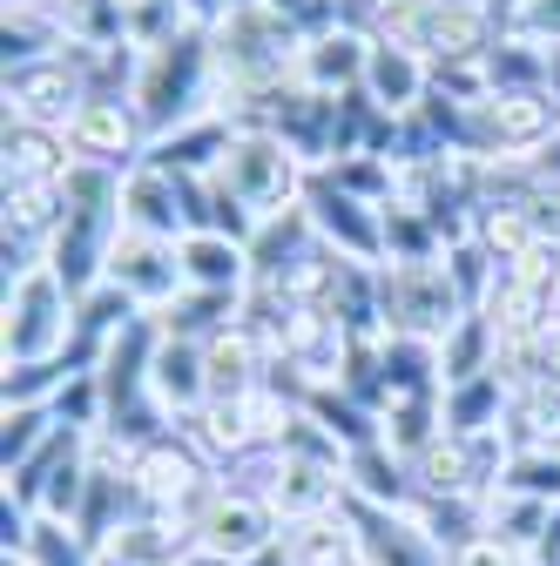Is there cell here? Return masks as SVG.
<instances>
[{
    "instance_id": "obj_1",
    "label": "cell",
    "mask_w": 560,
    "mask_h": 566,
    "mask_svg": "<svg viewBox=\"0 0 560 566\" xmlns=\"http://www.w3.org/2000/svg\"><path fill=\"white\" fill-rule=\"evenodd\" d=\"M128 108L143 115L149 128V149L163 135L203 122L224 108V88H217V48H209V28H189V34H169L156 48H135V82H128Z\"/></svg>"
},
{
    "instance_id": "obj_2",
    "label": "cell",
    "mask_w": 560,
    "mask_h": 566,
    "mask_svg": "<svg viewBox=\"0 0 560 566\" xmlns=\"http://www.w3.org/2000/svg\"><path fill=\"white\" fill-rule=\"evenodd\" d=\"M115 237H122V169L75 163V176L61 182V230H54L41 263L75 297H89V291H102V276H108Z\"/></svg>"
},
{
    "instance_id": "obj_3",
    "label": "cell",
    "mask_w": 560,
    "mask_h": 566,
    "mask_svg": "<svg viewBox=\"0 0 560 566\" xmlns=\"http://www.w3.org/2000/svg\"><path fill=\"white\" fill-rule=\"evenodd\" d=\"M156 337H163L156 317H135L122 337H108V350L95 358V378H102V439H115L122 452L176 432V418L156 398Z\"/></svg>"
},
{
    "instance_id": "obj_4",
    "label": "cell",
    "mask_w": 560,
    "mask_h": 566,
    "mask_svg": "<svg viewBox=\"0 0 560 566\" xmlns=\"http://www.w3.org/2000/svg\"><path fill=\"white\" fill-rule=\"evenodd\" d=\"M75 337H82V297L48 263L14 270L8 297H0V358L8 365H54V358H75Z\"/></svg>"
},
{
    "instance_id": "obj_5",
    "label": "cell",
    "mask_w": 560,
    "mask_h": 566,
    "mask_svg": "<svg viewBox=\"0 0 560 566\" xmlns=\"http://www.w3.org/2000/svg\"><path fill=\"white\" fill-rule=\"evenodd\" d=\"M466 317L459 283L439 263H378V331L405 344H439Z\"/></svg>"
},
{
    "instance_id": "obj_6",
    "label": "cell",
    "mask_w": 560,
    "mask_h": 566,
    "mask_svg": "<svg viewBox=\"0 0 560 566\" xmlns=\"http://www.w3.org/2000/svg\"><path fill=\"white\" fill-rule=\"evenodd\" d=\"M217 182L250 209L257 223H270V217H284V209L304 202L311 169L284 149V135H270V128H237L230 149H224V163H217Z\"/></svg>"
},
{
    "instance_id": "obj_7",
    "label": "cell",
    "mask_w": 560,
    "mask_h": 566,
    "mask_svg": "<svg viewBox=\"0 0 560 566\" xmlns=\"http://www.w3.org/2000/svg\"><path fill=\"white\" fill-rule=\"evenodd\" d=\"M89 472H95V432H75V424H54V439L8 472V492L34 513V520H68L75 526L82 513V492H89Z\"/></svg>"
},
{
    "instance_id": "obj_8",
    "label": "cell",
    "mask_w": 560,
    "mask_h": 566,
    "mask_svg": "<svg viewBox=\"0 0 560 566\" xmlns=\"http://www.w3.org/2000/svg\"><path fill=\"white\" fill-rule=\"evenodd\" d=\"M304 217H311V230H318V243L331 256L365 263V270L385 263V209L365 202V196H352V189H338L324 169L304 182Z\"/></svg>"
},
{
    "instance_id": "obj_9",
    "label": "cell",
    "mask_w": 560,
    "mask_h": 566,
    "mask_svg": "<svg viewBox=\"0 0 560 566\" xmlns=\"http://www.w3.org/2000/svg\"><path fill=\"white\" fill-rule=\"evenodd\" d=\"M89 67L82 54H41V61H21L8 67V122H34V128H61L89 108Z\"/></svg>"
},
{
    "instance_id": "obj_10",
    "label": "cell",
    "mask_w": 560,
    "mask_h": 566,
    "mask_svg": "<svg viewBox=\"0 0 560 566\" xmlns=\"http://www.w3.org/2000/svg\"><path fill=\"white\" fill-rule=\"evenodd\" d=\"M102 283H115V291H122L135 311H143V317H163V311L189 291V276H183V243L143 237V230H122Z\"/></svg>"
},
{
    "instance_id": "obj_11",
    "label": "cell",
    "mask_w": 560,
    "mask_h": 566,
    "mask_svg": "<svg viewBox=\"0 0 560 566\" xmlns=\"http://www.w3.org/2000/svg\"><path fill=\"white\" fill-rule=\"evenodd\" d=\"M277 539H284V520H277V506L263 500V492L237 485V479H224V492H217V500H209V513L196 520V546L217 553V559H230V566L257 559V553L277 546Z\"/></svg>"
},
{
    "instance_id": "obj_12",
    "label": "cell",
    "mask_w": 560,
    "mask_h": 566,
    "mask_svg": "<svg viewBox=\"0 0 560 566\" xmlns=\"http://www.w3.org/2000/svg\"><path fill=\"white\" fill-rule=\"evenodd\" d=\"M68 149H75V163H102V169H135L149 156V128L143 115H135L122 95H95L75 122H68Z\"/></svg>"
},
{
    "instance_id": "obj_13",
    "label": "cell",
    "mask_w": 560,
    "mask_h": 566,
    "mask_svg": "<svg viewBox=\"0 0 560 566\" xmlns=\"http://www.w3.org/2000/svg\"><path fill=\"white\" fill-rule=\"evenodd\" d=\"M365 67H372V34L352 28V21H338V28H324V34L304 41V54H298V88L344 102V95H365Z\"/></svg>"
},
{
    "instance_id": "obj_14",
    "label": "cell",
    "mask_w": 560,
    "mask_h": 566,
    "mask_svg": "<svg viewBox=\"0 0 560 566\" xmlns=\"http://www.w3.org/2000/svg\"><path fill=\"white\" fill-rule=\"evenodd\" d=\"M122 230H143V237H169L183 243L189 237V196H183V176L156 169V163H135L122 176Z\"/></svg>"
},
{
    "instance_id": "obj_15",
    "label": "cell",
    "mask_w": 560,
    "mask_h": 566,
    "mask_svg": "<svg viewBox=\"0 0 560 566\" xmlns=\"http://www.w3.org/2000/svg\"><path fill=\"white\" fill-rule=\"evenodd\" d=\"M344 506H352V520H359L365 566H453V553L412 513H385V506H359V500H344Z\"/></svg>"
},
{
    "instance_id": "obj_16",
    "label": "cell",
    "mask_w": 560,
    "mask_h": 566,
    "mask_svg": "<svg viewBox=\"0 0 560 566\" xmlns=\"http://www.w3.org/2000/svg\"><path fill=\"white\" fill-rule=\"evenodd\" d=\"M433 95V61L426 54H412L398 41H378L372 34V67H365V102L392 122H405L412 108H426Z\"/></svg>"
},
{
    "instance_id": "obj_17",
    "label": "cell",
    "mask_w": 560,
    "mask_h": 566,
    "mask_svg": "<svg viewBox=\"0 0 560 566\" xmlns=\"http://www.w3.org/2000/svg\"><path fill=\"white\" fill-rule=\"evenodd\" d=\"M102 553L122 559V566H183V559L196 553V533H189L176 513H163V506H135V513L108 533Z\"/></svg>"
},
{
    "instance_id": "obj_18",
    "label": "cell",
    "mask_w": 560,
    "mask_h": 566,
    "mask_svg": "<svg viewBox=\"0 0 560 566\" xmlns=\"http://www.w3.org/2000/svg\"><path fill=\"white\" fill-rule=\"evenodd\" d=\"M183 276L189 291H209V297H250V243L224 237V230H189L183 237Z\"/></svg>"
},
{
    "instance_id": "obj_19",
    "label": "cell",
    "mask_w": 560,
    "mask_h": 566,
    "mask_svg": "<svg viewBox=\"0 0 560 566\" xmlns=\"http://www.w3.org/2000/svg\"><path fill=\"white\" fill-rule=\"evenodd\" d=\"M8 189H61L75 176V149H68L61 128H34V122H8Z\"/></svg>"
},
{
    "instance_id": "obj_20",
    "label": "cell",
    "mask_w": 560,
    "mask_h": 566,
    "mask_svg": "<svg viewBox=\"0 0 560 566\" xmlns=\"http://www.w3.org/2000/svg\"><path fill=\"white\" fill-rule=\"evenodd\" d=\"M163 331V324H156ZM156 398H163V411L183 424V418H196L203 405H209V350L196 344V337H156Z\"/></svg>"
},
{
    "instance_id": "obj_21",
    "label": "cell",
    "mask_w": 560,
    "mask_h": 566,
    "mask_svg": "<svg viewBox=\"0 0 560 566\" xmlns=\"http://www.w3.org/2000/svg\"><path fill=\"white\" fill-rule=\"evenodd\" d=\"M284 553H291V566H365V539H359L352 506L318 513V520H291Z\"/></svg>"
},
{
    "instance_id": "obj_22",
    "label": "cell",
    "mask_w": 560,
    "mask_h": 566,
    "mask_svg": "<svg viewBox=\"0 0 560 566\" xmlns=\"http://www.w3.org/2000/svg\"><path fill=\"white\" fill-rule=\"evenodd\" d=\"M500 432L514 452H560V378H533L507 391Z\"/></svg>"
},
{
    "instance_id": "obj_23",
    "label": "cell",
    "mask_w": 560,
    "mask_h": 566,
    "mask_svg": "<svg viewBox=\"0 0 560 566\" xmlns=\"http://www.w3.org/2000/svg\"><path fill=\"white\" fill-rule=\"evenodd\" d=\"M54 14H61L68 54H115V48H135V41H128L135 0H54Z\"/></svg>"
},
{
    "instance_id": "obj_24",
    "label": "cell",
    "mask_w": 560,
    "mask_h": 566,
    "mask_svg": "<svg viewBox=\"0 0 560 566\" xmlns=\"http://www.w3.org/2000/svg\"><path fill=\"white\" fill-rule=\"evenodd\" d=\"M433 358H439V391L500 371V331H494V317H486V311H466V317L433 344Z\"/></svg>"
},
{
    "instance_id": "obj_25",
    "label": "cell",
    "mask_w": 560,
    "mask_h": 566,
    "mask_svg": "<svg viewBox=\"0 0 560 566\" xmlns=\"http://www.w3.org/2000/svg\"><path fill=\"white\" fill-rule=\"evenodd\" d=\"M230 135H237V122L217 108V115H203V122L163 135L143 163H156V169H169V176H217V163H224V149H230Z\"/></svg>"
},
{
    "instance_id": "obj_26",
    "label": "cell",
    "mask_w": 560,
    "mask_h": 566,
    "mask_svg": "<svg viewBox=\"0 0 560 566\" xmlns=\"http://www.w3.org/2000/svg\"><path fill=\"white\" fill-rule=\"evenodd\" d=\"M344 485H352L359 506H385V513L412 506V465L385 439H372V446H359L352 459H344Z\"/></svg>"
},
{
    "instance_id": "obj_27",
    "label": "cell",
    "mask_w": 560,
    "mask_h": 566,
    "mask_svg": "<svg viewBox=\"0 0 560 566\" xmlns=\"http://www.w3.org/2000/svg\"><path fill=\"white\" fill-rule=\"evenodd\" d=\"M507 378L500 371H486V378H466L453 391H439V432L446 439H479V432H500V418H507Z\"/></svg>"
},
{
    "instance_id": "obj_28",
    "label": "cell",
    "mask_w": 560,
    "mask_h": 566,
    "mask_svg": "<svg viewBox=\"0 0 560 566\" xmlns=\"http://www.w3.org/2000/svg\"><path fill=\"white\" fill-rule=\"evenodd\" d=\"M486 82L494 95H527V88H547V48L527 41V34H500L494 54H486Z\"/></svg>"
},
{
    "instance_id": "obj_29",
    "label": "cell",
    "mask_w": 560,
    "mask_h": 566,
    "mask_svg": "<svg viewBox=\"0 0 560 566\" xmlns=\"http://www.w3.org/2000/svg\"><path fill=\"white\" fill-rule=\"evenodd\" d=\"M54 405H0V472L28 465L48 439H54Z\"/></svg>"
},
{
    "instance_id": "obj_30",
    "label": "cell",
    "mask_w": 560,
    "mask_h": 566,
    "mask_svg": "<svg viewBox=\"0 0 560 566\" xmlns=\"http://www.w3.org/2000/svg\"><path fill=\"white\" fill-rule=\"evenodd\" d=\"M14 566H102V553L75 526H68V520H34V533L14 553Z\"/></svg>"
},
{
    "instance_id": "obj_31",
    "label": "cell",
    "mask_w": 560,
    "mask_h": 566,
    "mask_svg": "<svg viewBox=\"0 0 560 566\" xmlns=\"http://www.w3.org/2000/svg\"><path fill=\"white\" fill-rule=\"evenodd\" d=\"M500 485L527 492V500H540V506H560V452H514Z\"/></svg>"
},
{
    "instance_id": "obj_32",
    "label": "cell",
    "mask_w": 560,
    "mask_h": 566,
    "mask_svg": "<svg viewBox=\"0 0 560 566\" xmlns=\"http://www.w3.org/2000/svg\"><path fill=\"white\" fill-rule=\"evenodd\" d=\"M54 418L75 424V432H102V378H95V365L75 371V378L54 391Z\"/></svg>"
},
{
    "instance_id": "obj_33",
    "label": "cell",
    "mask_w": 560,
    "mask_h": 566,
    "mask_svg": "<svg viewBox=\"0 0 560 566\" xmlns=\"http://www.w3.org/2000/svg\"><path fill=\"white\" fill-rule=\"evenodd\" d=\"M507 34H527V41L553 48L560 41V0H514V8H507Z\"/></svg>"
},
{
    "instance_id": "obj_34",
    "label": "cell",
    "mask_w": 560,
    "mask_h": 566,
    "mask_svg": "<svg viewBox=\"0 0 560 566\" xmlns=\"http://www.w3.org/2000/svg\"><path fill=\"white\" fill-rule=\"evenodd\" d=\"M243 566H291V553H284V539H277V546H263V553L243 559Z\"/></svg>"
},
{
    "instance_id": "obj_35",
    "label": "cell",
    "mask_w": 560,
    "mask_h": 566,
    "mask_svg": "<svg viewBox=\"0 0 560 566\" xmlns=\"http://www.w3.org/2000/svg\"><path fill=\"white\" fill-rule=\"evenodd\" d=\"M547 95H553V102H560V41H553V48H547Z\"/></svg>"
},
{
    "instance_id": "obj_36",
    "label": "cell",
    "mask_w": 560,
    "mask_h": 566,
    "mask_svg": "<svg viewBox=\"0 0 560 566\" xmlns=\"http://www.w3.org/2000/svg\"><path fill=\"white\" fill-rule=\"evenodd\" d=\"M183 566H230V559H217V553H203V546H196V553H189Z\"/></svg>"
},
{
    "instance_id": "obj_37",
    "label": "cell",
    "mask_w": 560,
    "mask_h": 566,
    "mask_svg": "<svg viewBox=\"0 0 560 566\" xmlns=\"http://www.w3.org/2000/svg\"><path fill=\"white\" fill-rule=\"evenodd\" d=\"M102 566H122V559H108V553H102Z\"/></svg>"
},
{
    "instance_id": "obj_38",
    "label": "cell",
    "mask_w": 560,
    "mask_h": 566,
    "mask_svg": "<svg viewBox=\"0 0 560 566\" xmlns=\"http://www.w3.org/2000/svg\"><path fill=\"white\" fill-rule=\"evenodd\" d=\"M8 566H14V559H8Z\"/></svg>"
}]
</instances>
